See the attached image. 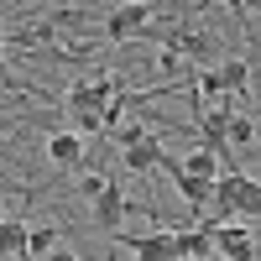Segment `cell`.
I'll list each match as a JSON object with an SVG mask.
<instances>
[{"mask_svg":"<svg viewBox=\"0 0 261 261\" xmlns=\"http://www.w3.org/2000/svg\"><path fill=\"white\" fill-rule=\"evenodd\" d=\"M209 209H214V220H246L256 225V209H261V183L251 178V172H225V178H214L209 188Z\"/></svg>","mask_w":261,"mask_h":261,"instance_id":"obj_1","label":"cell"},{"mask_svg":"<svg viewBox=\"0 0 261 261\" xmlns=\"http://www.w3.org/2000/svg\"><path fill=\"white\" fill-rule=\"evenodd\" d=\"M110 99H120V79H115L110 68H99V73H89V79H79L63 105H68V115H99Z\"/></svg>","mask_w":261,"mask_h":261,"instance_id":"obj_2","label":"cell"},{"mask_svg":"<svg viewBox=\"0 0 261 261\" xmlns=\"http://www.w3.org/2000/svg\"><path fill=\"white\" fill-rule=\"evenodd\" d=\"M151 16H157V11H151L146 0H130V6H115L110 16H105V37H110V42H130V37H141V32L151 27Z\"/></svg>","mask_w":261,"mask_h":261,"instance_id":"obj_3","label":"cell"},{"mask_svg":"<svg viewBox=\"0 0 261 261\" xmlns=\"http://www.w3.org/2000/svg\"><path fill=\"white\" fill-rule=\"evenodd\" d=\"M89 214H94V225H99V230H115V235H120L125 214H130V199H125V188H120V183H110V188H105L99 199L89 204Z\"/></svg>","mask_w":261,"mask_h":261,"instance_id":"obj_4","label":"cell"},{"mask_svg":"<svg viewBox=\"0 0 261 261\" xmlns=\"http://www.w3.org/2000/svg\"><path fill=\"white\" fill-rule=\"evenodd\" d=\"M172 251H178V261H214V225L172 230Z\"/></svg>","mask_w":261,"mask_h":261,"instance_id":"obj_5","label":"cell"},{"mask_svg":"<svg viewBox=\"0 0 261 261\" xmlns=\"http://www.w3.org/2000/svg\"><path fill=\"white\" fill-rule=\"evenodd\" d=\"M42 151H47V162H53V167H63V172H79V167H84V151H89V141H79L73 130H53Z\"/></svg>","mask_w":261,"mask_h":261,"instance_id":"obj_6","label":"cell"},{"mask_svg":"<svg viewBox=\"0 0 261 261\" xmlns=\"http://www.w3.org/2000/svg\"><path fill=\"white\" fill-rule=\"evenodd\" d=\"M214 251L225 261H256V235L241 225H214Z\"/></svg>","mask_w":261,"mask_h":261,"instance_id":"obj_7","label":"cell"},{"mask_svg":"<svg viewBox=\"0 0 261 261\" xmlns=\"http://www.w3.org/2000/svg\"><path fill=\"white\" fill-rule=\"evenodd\" d=\"M167 162V146L157 141V136H146L141 146H130V151H120V167L125 172H136V178H141V172H157Z\"/></svg>","mask_w":261,"mask_h":261,"instance_id":"obj_8","label":"cell"},{"mask_svg":"<svg viewBox=\"0 0 261 261\" xmlns=\"http://www.w3.org/2000/svg\"><path fill=\"white\" fill-rule=\"evenodd\" d=\"M162 167L172 172V188H178V199H183V204H188L193 214H204V209H209V188H214V183H199V178H183V172H178V162H172V157H167Z\"/></svg>","mask_w":261,"mask_h":261,"instance_id":"obj_9","label":"cell"},{"mask_svg":"<svg viewBox=\"0 0 261 261\" xmlns=\"http://www.w3.org/2000/svg\"><path fill=\"white\" fill-rule=\"evenodd\" d=\"M214 79H220V94H225V99H241L246 84H251V63H246V58H225L220 68H214Z\"/></svg>","mask_w":261,"mask_h":261,"instance_id":"obj_10","label":"cell"},{"mask_svg":"<svg viewBox=\"0 0 261 261\" xmlns=\"http://www.w3.org/2000/svg\"><path fill=\"white\" fill-rule=\"evenodd\" d=\"M130 251H136V261H178V251H172V230L136 235V241H130Z\"/></svg>","mask_w":261,"mask_h":261,"instance_id":"obj_11","label":"cell"},{"mask_svg":"<svg viewBox=\"0 0 261 261\" xmlns=\"http://www.w3.org/2000/svg\"><path fill=\"white\" fill-rule=\"evenodd\" d=\"M235 146H241V151L256 146V115L251 110H235L230 125H225V151H235Z\"/></svg>","mask_w":261,"mask_h":261,"instance_id":"obj_12","label":"cell"},{"mask_svg":"<svg viewBox=\"0 0 261 261\" xmlns=\"http://www.w3.org/2000/svg\"><path fill=\"white\" fill-rule=\"evenodd\" d=\"M178 172H183V178H199V183H214V178H220V157L204 151V146H193L188 157L178 162Z\"/></svg>","mask_w":261,"mask_h":261,"instance_id":"obj_13","label":"cell"},{"mask_svg":"<svg viewBox=\"0 0 261 261\" xmlns=\"http://www.w3.org/2000/svg\"><path fill=\"white\" fill-rule=\"evenodd\" d=\"M27 256V220H0V261Z\"/></svg>","mask_w":261,"mask_h":261,"instance_id":"obj_14","label":"cell"},{"mask_svg":"<svg viewBox=\"0 0 261 261\" xmlns=\"http://www.w3.org/2000/svg\"><path fill=\"white\" fill-rule=\"evenodd\" d=\"M58 251V230L53 225H27V256L32 261H47Z\"/></svg>","mask_w":261,"mask_h":261,"instance_id":"obj_15","label":"cell"},{"mask_svg":"<svg viewBox=\"0 0 261 261\" xmlns=\"http://www.w3.org/2000/svg\"><path fill=\"white\" fill-rule=\"evenodd\" d=\"M146 136H151V130H146V125H141V120H136V115H125V120H120V125H115V130H110V141H115V146H120V151H130V146H141V141H146Z\"/></svg>","mask_w":261,"mask_h":261,"instance_id":"obj_16","label":"cell"},{"mask_svg":"<svg viewBox=\"0 0 261 261\" xmlns=\"http://www.w3.org/2000/svg\"><path fill=\"white\" fill-rule=\"evenodd\" d=\"M105 188H110V178H105V172H79V199H84V204H94Z\"/></svg>","mask_w":261,"mask_h":261,"instance_id":"obj_17","label":"cell"},{"mask_svg":"<svg viewBox=\"0 0 261 261\" xmlns=\"http://www.w3.org/2000/svg\"><path fill=\"white\" fill-rule=\"evenodd\" d=\"M53 37H58L53 21H37V27H27V42H53Z\"/></svg>","mask_w":261,"mask_h":261,"instance_id":"obj_18","label":"cell"},{"mask_svg":"<svg viewBox=\"0 0 261 261\" xmlns=\"http://www.w3.org/2000/svg\"><path fill=\"white\" fill-rule=\"evenodd\" d=\"M47 261H84V256H79V251H63V246H58V251H53Z\"/></svg>","mask_w":261,"mask_h":261,"instance_id":"obj_19","label":"cell"},{"mask_svg":"<svg viewBox=\"0 0 261 261\" xmlns=\"http://www.w3.org/2000/svg\"><path fill=\"white\" fill-rule=\"evenodd\" d=\"M0 53H6V27H0Z\"/></svg>","mask_w":261,"mask_h":261,"instance_id":"obj_20","label":"cell"},{"mask_svg":"<svg viewBox=\"0 0 261 261\" xmlns=\"http://www.w3.org/2000/svg\"><path fill=\"white\" fill-rule=\"evenodd\" d=\"M0 220H6V199H0Z\"/></svg>","mask_w":261,"mask_h":261,"instance_id":"obj_21","label":"cell"}]
</instances>
